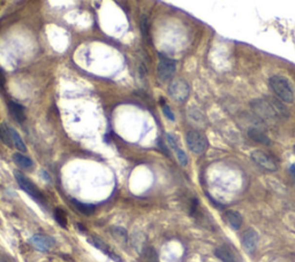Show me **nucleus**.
<instances>
[{
  "label": "nucleus",
  "instance_id": "f257e3e1",
  "mask_svg": "<svg viewBox=\"0 0 295 262\" xmlns=\"http://www.w3.org/2000/svg\"><path fill=\"white\" fill-rule=\"evenodd\" d=\"M269 85H270L272 91L277 94L279 99H281L286 104L293 103L294 92L286 77L281 76V75H274L269 78Z\"/></svg>",
  "mask_w": 295,
  "mask_h": 262
},
{
  "label": "nucleus",
  "instance_id": "f03ea898",
  "mask_svg": "<svg viewBox=\"0 0 295 262\" xmlns=\"http://www.w3.org/2000/svg\"><path fill=\"white\" fill-rule=\"evenodd\" d=\"M186 141L189 150L195 154H203L208 148V140L202 132L192 130L186 135Z\"/></svg>",
  "mask_w": 295,
  "mask_h": 262
},
{
  "label": "nucleus",
  "instance_id": "7ed1b4c3",
  "mask_svg": "<svg viewBox=\"0 0 295 262\" xmlns=\"http://www.w3.org/2000/svg\"><path fill=\"white\" fill-rule=\"evenodd\" d=\"M159 62L157 66V76L160 82H169L171 78L174 76L177 70L176 61L172 59L167 58V56L160 55Z\"/></svg>",
  "mask_w": 295,
  "mask_h": 262
},
{
  "label": "nucleus",
  "instance_id": "20e7f679",
  "mask_svg": "<svg viewBox=\"0 0 295 262\" xmlns=\"http://www.w3.org/2000/svg\"><path fill=\"white\" fill-rule=\"evenodd\" d=\"M250 106H252L254 112L256 113V115L262 120H265V121H274V120L278 118L275 109L272 108L270 102H266L264 99H255L250 103Z\"/></svg>",
  "mask_w": 295,
  "mask_h": 262
},
{
  "label": "nucleus",
  "instance_id": "39448f33",
  "mask_svg": "<svg viewBox=\"0 0 295 262\" xmlns=\"http://www.w3.org/2000/svg\"><path fill=\"white\" fill-rule=\"evenodd\" d=\"M14 175H15V178H17L18 184L20 185V188L22 189V190L27 192V193L29 194L30 197L34 199V200L38 201V203H43L44 201L43 194L40 193V191L38 190L37 186L35 185L33 182H30L29 179L25 177L23 174H21L19 172H15Z\"/></svg>",
  "mask_w": 295,
  "mask_h": 262
},
{
  "label": "nucleus",
  "instance_id": "423d86ee",
  "mask_svg": "<svg viewBox=\"0 0 295 262\" xmlns=\"http://www.w3.org/2000/svg\"><path fill=\"white\" fill-rule=\"evenodd\" d=\"M169 92L171 94V97H172L176 102L183 103L186 102L187 98L189 97L190 87L186 81H182V80L173 81L169 87Z\"/></svg>",
  "mask_w": 295,
  "mask_h": 262
},
{
  "label": "nucleus",
  "instance_id": "0eeeda50",
  "mask_svg": "<svg viewBox=\"0 0 295 262\" xmlns=\"http://www.w3.org/2000/svg\"><path fill=\"white\" fill-rule=\"evenodd\" d=\"M250 157H252V160L254 162L257 166L262 167L263 169L268 170V172H275V170H277V165L275 163V161L272 160L268 154L263 152V151H254V152L250 154Z\"/></svg>",
  "mask_w": 295,
  "mask_h": 262
},
{
  "label": "nucleus",
  "instance_id": "6e6552de",
  "mask_svg": "<svg viewBox=\"0 0 295 262\" xmlns=\"http://www.w3.org/2000/svg\"><path fill=\"white\" fill-rule=\"evenodd\" d=\"M241 243H242V247L248 253H254L258 244V233L252 228L247 229L241 236Z\"/></svg>",
  "mask_w": 295,
  "mask_h": 262
},
{
  "label": "nucleus",
  "instance_id": "1a4fd4ad",
  "mask_svg": "<svg viewBox=\"0 0 295 262\" xmlns=\"http://www.w3.org/2000/svg\"><path fill=\"white\" fill-rule=\"evenodd\" d=\"M215 254L223 262H243L242 259L236 254V252L232 247L226 245H221L216 248Z\"/></svg>",
  "mask_w": 295,
  "mask_h": 262
},
{
  "label": "nucleus",
  "instance_id": "9d476101",
  "mask_svg": "<svg viewBox=\"0 0 295 262\" xmlns=\"http://www.w3.org/2000/svg\"><path fill=\"white\" fill-rule=\"evenodd\" d=\"M88 242L90 243L91 245L95 246V247H97L98 249H100L101 252H104V254L109 255V257L111 259H113L114 261H118V262H121V259H120L118 255L114 254L111 249L107 247V245L104 243L103 241H100L99 238H97V237H89L88 238Z\"/></svg>",
  "mask_w": 295,
  "mask_h": 262
},
{
  "label": "nucleus",
  "instance_id": "9b49d317",
  "mask_svg": "<svg viewBox=\"0 0 295 262\" xmlns=\"http://www.w3.org/2000/svg\"><path fill=\"white\" fill-rule=\"evenodd\" d=\"M31 242H33V244L36 246L39 251L43 252L47 251V249L53 246V239L45 235H35L33 238H31Z\"/></svg>",
  "mask_w": 295,
  "mask_h": 262
},
{
  "label": "nucleus",
  "instance_id": "f8f14e48",
  "mask_svg": "<svg viewBox=\"0 0 295 262\" xmlns=\"http://www.w3.org/2000/svg\"><path fill=\"white\" fill-rule=\"evenodd\" d=\"M248 137L253 140L256 143L263 144V145H270L271 140L268 137V135L264 131L259 130L257 128H250L248 130Z\"/></svg>",
  "mask_w": 295,
  "mask_h": 262
},
{
  "label": "nucleus",
  "instance_id": "ddd939ff",
  "mask_svg": "<svg viewBox=\"0 0 295 262\" xmlns=\"http://www.w3.org/2000/svg\"><path fill=\"white\" fill-rule=\"evenodd\" d=\"M225 220L230 224L231 228L234 230H239L241 224H242V216L236 210H227L225 213Z\"/></svg>",
  "mask_w": 295,
  "mask_h": 262
},
{
  "label": "nucleus",
  "instance_id": "4468645a",
  "mask_svg": "<svg viewBox=\"0 0 295 262\" xmlns=\"http://www.w3.org/2000/svg\"><path fill=\"white\" fill-rule=\"evenodd\" d=\"M8 109L11 112V114L13 115V118L19 123L24 122L25 120V113H24V108L22 107L20 104L15 103V102H11L8 104Z\"/></svg>",
  "mask_w": 295,
  "mask_h": 262
},
{
  "label": "nucleus",
  "instance_id": "2eb2a0df",
  "mask_svg": "<svg viewBox=\"0 0 295 262\" xmlns=\"http://www.w3.org/2000/svg\"><path fill=\"white\" fill-rule=\"evenodd\" d=\"M9 134H11L13 145H14L19 151H21V152H27V146H25V144L23 143V140H22L21 136L19 135V132L15 130V129L9 127Z\"/></svg>",
  "mask_w": 295,
  "mask_h": 262
},
{
  "label": "nucleus",
  "instance_id": "dca6fc26",
  "mask_svg": "<svg viewBox=\"0 0 295 262\" xmlns=\"http://www.w3.org/2000/svg\"><path fill=\"white\" fill-rule=\"evenodd\" d=\"M72 204L74 205V207L78 210L79 211H81L82 214H84V215H91V214H94L95 211V206L94 205L90 204H84L82 203V201L76 200V199H72Z\"/></svg>",
  "mask_w": 295,
  "mask_h": 262
},
{
  "label": "nucleus",
  "instance_id": "f3484780",
  "mask_svg": "<svg viewBox=\"0 0 295 262\" xmlns=\"http://www.w3.org/2000/svg\"><path fill=\"white\" fill-rule=\"evenodd\" d=\"M13 160H14V162L17 163L19 167H21V168L23 169H29L34 166V162L31 161V159L20 153H15L14 156H13Z\"/></svg>",
  "mask_w": 295,
  "mask_h": 262
},
{
  "label": "nucleus",
  "instance_id": "a211bd4d",
  "mask_svg": "<svg viewBox=\"0 0 295 262\" xmlns=\"http://www.w3.org/2000/svg\"><path fill=\"white\" fill-rule=\"evenodd\" d=\"M0 140L4 144L7 145L8 147H13L12 138H11V134H9V127L6 123H1L0 124Z\"/></svg>",
  "mask_w": 295,
  "mask_h": 262
},
{
  "label": "nucleus",
  "instance_id": "6ab92c4d",
  "mask_svg": "<svg viewBox=\"0 0 295 262\" xmlns=\"http://www.w3.org/2000/svg\"><path fill=\"white\" fill-rule=\"evenodd\" d=\"M270 104H271L272 108L275 109V114L278 115V118H287L288 112H287L286 107H285L283 104L279 102V100L274 99V98H272V99H270Z\"/></svg>",
  "mask_w": 295,
  "mask_h": 262
},
{
  "label": "nucleus",
  "instance_id": "aec40b11",
  "mask_svg": "<svg viewBox=\"0 0 295 262\" xmlns=\"http://www.w3.org/2000/svg\"><path fill=\"white\" fill-rule=\"evenodd\" d=\"M141 33H142V37H143L144 42L151 44L150 27H149L148 18L145 17H142V20H141Z\"/></svg>",
  "mask_w": 295,
  "mask_h": 262
},
{
  "label": "nucleus",
  "instance_id": "412c9836",
  "mask_svg": "<svg viewBox=\"0 0 295 262\" xmlns=\"http://www.w3.org/2000/svg\"><path fill=\"white\" fill-rule=\"evenodd\" d=\"M143 257L147 262H159L156 251H155V248L150 247V246H148V247L143 249Z\"/></svg>",
  "mask_w": 295,
  "mask_h": 262
},
{
  "label": "nucleus",
  "instance_id": "4be33fe9",
  "mask_svg": "<svg viewBox=\"0 0 295 262\" xmlns=\"http://www.w3.org/2000/svg\"><path fill=\"white\" fill-rule=\"evenodd\" d=\"M55 217L56 221L58 222L60 226L62 227V228H66L67 227V217H66L65 211L62 210H60V208H57L55 210Z\"/></svg>",
  "mask_w": 295,
  "mask_h": 262
},
{
  "label": "nucleus",
  "instance_id": "5701e85b",
  "mask_svg": "<svg viewBox=\"0 0 295 262\" xmlns=\"http://www.w3.org/2000/svg\"><path fill=\"white\" fill-rule=\"evenodd\" d=\"M174 152H176L177 159V161H179L180 165L183 167L188 165V157H187V154L185 153V151H182L181 148L177 147L176 150H174Z\"/></svg>",
  "mask_w": 295,
  "mask_h": 262
},
{
  "label": "nucleus",
  "instance_id": "b1692460",
  "mask_svg": "<svg viewBox=\"0 0 295 262\" xmlns=\"http://www.w3.org/2000/svg\"><path fill=\"white\" fill-rule=\"evenodd\" d=\"M112 231L114 232V236L117 237H121L122 241H127V231L125 229L120 228V227H116V228L112 229Z\"/></svg>",
  "mask_w": 295,
  "mask_h": 262
},
{
  "label": "nucleus",
  "instance_id": "393cba45",
  "mask_svg": "<svg viewBox=\"0 0 295 262\" xmlns=\"http://www.w3.org/2000/svg\"><path fill=\"white\" fill-rule=\"evenodd\" d=\"M163 113L167 119L171 120V121H174V120H176V116H174L172 109H171L170 106L166 105V104H164L163 105Z\"/></svg>",
  "mask_w": 295,
  "mask_h": 262
},
{
  "label": "nucleus",
  "instance_id": "a878e982",
  "mask_svg": "<svg viewBox=\"0 0 295 262\" xmlns=\"http://www.w3.org/2000/svg\"><path fill=\"white\" fill-rule=\"evenodd\" d=\"M166 140H167V143H169V145L171 146V148H172V150L174 151L176 150L177 147H179L177 146V140H174V137L172 135H170V134H167L166 135Z\"/></svg>",
  "mask_w": 295,
  "mask_h": 262
},
{
  "label": "nucleus",
  "instance_id": "bb28decb",
  "mask_svg": "<svg viewBox=\"0 0 295 262\" xmlns=\"http://www.w3.org/2000/svg\"><path fill=\"white\" fill-rule=\"evenodd\" d=\"M5 82H6V78H5L4 71H2V69L0 68V89H4Z\"/></svg>",
  "mask_w": 295,
  "mask_h": 262
},
{
  "label": "nucleus",
  "instance_id": "cd10ccee",
  "mask_svg": "<svg viewBox=\"0 0 295 262\" xmlns=\"http://www.w3.org/2000/svg\"><path fill=\"white\" fill-rule=\"evenodd\" d=\"M291 174H292V176H293V179L295 182V165L291 166Z\"/></svg>",
  "mask_w": 295,
  "mask_h": 262
},
{
  "label": "nucleus",
  "instance_id": "c85d7f7f",
  "mask_svg": "<svg viewBox=\"0 0 295 262\" xmlns=\"http://www.w3.org/2000/svg\"><path fill=\"white\" fill-rule=\"evenodd\" d=\"M42 175L44 176V177H45V179H46V181H47V182H49V181H50V176H49V175H47V174H46L45 172H42Z\"/></svg>",
  "mask_w": 295,
  "mask_h": 262
}]
</instances>
